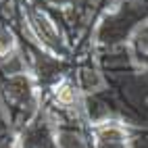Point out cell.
I'll list each match as a JSON object with an SVG mask.
<instances>
[{"instance_id": "cell-2", "label": "cell", "mask_w": 148, "mask_h": 148, "mask_svg": "<svg viewBox=\"0 0 148 148\" xmlns=\"http://www.w3.org/2000/svg\"><path fill=\"white\" fill-rule=\"evenodd\" d=\"M29 21H32V29H34V34L40 38V42H44L48 48L56 50V46H58V36H56V32H54L52 23L48 21L42 13H36V11L29 13Z\"/></svg>"}, {"instance_id": "cell-4", "label": "cell", "mask_w": 148, "mask_h": 148, "mask_svg": "<svg viewBox=\"0 0 148 148\" xmlns=\"http://www.w3.org/2000/svg\"><path fill=\"white\" fill-rule=\"evenodd\" d=\"M56 98H58L61 102H71V100H73V90H71V86H69V84L61 86V90L56 92Z\"/></svg>"}, {"instance_id": "cell-1", "label": "cell", "mask_w": 148, "mask_h": 148, "mask_svg": "<svg viewBox=\"0 0 148 148\" xmlns=\"http://www.w3.org/2000/svg\"><path fill=\"white\" fill-rule=\"evenodd\" d=\"M127 136L117 123H106L96 127V148H125Z\"/></svg>"}, {"instance_id": "cell-3", "label": "cell", "mask_w": 148, "mask_h": 148, "mask_svg": "<svg viewBox=\"0 0 148 148\" xmlns=\"http://www.w3.org/2000/svg\"><path fill=\"white\" fill-rule=\"evenodd\" d=\"M13 46H15V40H13V34L8 32V29L4 27H0V56H4L13 50Z\"/></svg>"}]
</instances>
